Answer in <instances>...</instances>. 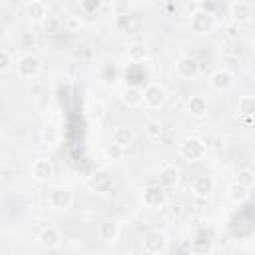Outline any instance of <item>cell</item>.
<instances>
[{
	"label": "cell",
	"instance_id": "obj_1",
	"mask_svg": "<svg viewBox=\"0 0 255 255\" xmlns=\"http://www.w3.org/2000/svg\"><path fill=\"white\" fill-rule=\"evenodd\" d=\"M177 151H179V155H181L185 161L193 163V161H199V159L205 157L207 145H205V141H203L201 137H185V139L179 141Z\"/></svg>",
	"mask_w": 255,
	"mask_h": 255
},
{
	"label": "cell",
	"instance_id": "obj_2",
	"mask_svg": "<svg viewBox=\"0 0 255 255\" xmlns=\"http://www.w3.org/2000/svg\"><path fill=\"white\" fill-rule=\"evenodd\" d=\"M167 235L161 229H151L143 235L141 249L145 255H163L167 251Z\"/></svg>",
	"mask_w": 255,
	"mask_h": 255
},
{
	"label": "cell",
	"instance_id": "obj_3",
	"mask_svg": "<svg viewBox=\"0 0 255 255\" xmlns=\"http://www.w3.org/2000/svg\"><path fill=\"white\" fill-rule=\"evenodd\" d=\"M86 185H88L90 191L104 195V193H108L114 187V177H112V173L108 169H96V171H92L88 175Z\"/></svg>",
	"mask_w": 255,
	"mask_h": 255
},
{
	"label": "cell",
	"instance_id": "obj_4",
	"mask_svg": "<svg viewBox=\"0 0 255 255\" xmlns=\"http://www.w3.org/2000/svg\"><path fill=\"white\" fill-rule=\"evenodd\" d=\"M189 28L195 36H209L215 28V18L213 14H207L203 10H195L189 18Z\"/></svg>",
	"mask_w": 255,
	"mask_h": 255
},
{
	"label": "cell",
	"instance_id": "obj_5",
	"mask_svg": "<svg viewBox=\"0 0 255 255\" xmlns=\"http://www.w3.org/2000/svg\"><path fill=\"white\" fill-rule=\"evenodd\" d=\"M167 100V90L163 84H157V82H151L143 88V104L149 108V110H157L165 104Z\"/></svg>",
	"mask_w": 255,
	"mask_h": 255
},
{
	"label": "cell",
	"instance_id": "obj_6",
	"mask_svg": "<svg viewBox=\"0 0 255 255\" xmlns=\"http://www.w3.org/2000/svg\"><path fill=\"white\" fill-rule=\"evenodd\" d=\"M72 203H74V193H72L70 187L60 185V187H54L48 193V205L56 211H66V209L72 207Z\"/></svg>",
	"mask_w": 255,
	"mask_h": 255
},
{
	"label": "cell",
	"instance_id": "obj_7",
	"mask_svg": "<svg viewBox=\"0 0 255 255\" xmlns=\"http://www.w3.org/2000/svg\"><path fill=\"white\" fill-rule=\"evenodd\" d=\"M40 70H42V62H40V58L36 54H24L16 62V74L20 78H26V80L28 78H36L40 74Z\"/></svg>",
	"mask_w": 255,
	"mask_h": 255
},
{
	"label": "cell",
	"instance_id": "obj_8",
	"mask_svg": "<svg viewBox=\"0 0 255 255\" xmlns=\"http://www.w3.org/2000/svg\"><path fill=\"white\" fill-rule=\"evenodd\" d=\"M201 72L199 68V62L193 58V56H179L177 62H175V74L183 80H193L197 78Z\"/></svg>",
	"mask_w": 255,
	"mask_h": 255
},
{
	"label": "cell",
	"instance_id": "obj_9",
	"mask_svg": "<svg viewBox=\"0 0 255 255\" xmlns=\"http://www.w3.org/2000/svg\"><path fill=\"white\" fill-rule=\"evenodd\" d=\"M30 175H32V179L38 181V183L50 181V179L54 177V165H52V161L46 159V157L34 159V163H32V167H30Z\"/></svg>",
	"mask_w": 255,
	"mask_h": 255
},
{
	"label": "cell",
	"instance_id": "obj_10",
	"mask_svg": "<svg viewBox=\"0 0 255 255\" xmlns=\"http://www.w3.org/2000/svg\"><path fill=\"white\" fill-rule=\"evenodd\" d=\"M213 189H215V181L207 173H199L191 179V193L197 197H209L213 193Z\"/></svg>",
	"mask_w": 255,
	"mask_h": 255
},
{
	"label": "cell",
	"instance_id": "obj_11",
	"mask_svg": "<svg viewBox=\"0 0 255 255\" xmlns=\"http://www.w3.org/2000/svg\"><path fill=\"white\" fill-rule=\"evenodd\" d=\"M229 16H231V22L239 26V24H247V22L253 18V10H251V6H249L247 2L235 0V2H231V6H229Z\"/></svg>",
	"mask_w": 255,
	"mask_h": 255
},
{
	"label": "cell",
	"instance_id": "obj_12",
	"mask_svg": "<svg viewBox=\"0 0 255 255\" xmlns=\"http://www.w3.org/2000/svg\"><path fill=\"white\" fill-rule=\"evenodd\" d=\"M141 203L145 207H161L165 203V191L161 185H147L141 191Z\"/></svg>",
	"mask_w": 255,
	"mask_h": 255
},
{
	"label": "cell",
	"instance_id": "obj_13",
	"mask_svg": "<svg viewBox=\"0 0 255 255\" xmlns=\"http://www.w3.org/2000/svg\"><path fill=\"white\" fill-rule=\"evenodd\" d=\"M38 243L40 247L52 251V249H58L62 245V233L56 229V227H44L40 233H38Z\"/></svg>",
	"mask_w": 255,
	"mask_h": 255
},
{
	"label": "cell",
	"instance_id": "obj_14",
	"mask_svg": "<svg viewBox=\"0 0 255 255\" xmlns=\"http://www.w3.org/2000/svg\"><path fill=\"white\" fill-rule=\"evenodd\" d=\"M120 100L128 108H137V106L143 104V90L137 88V86H126L120 92Z\"/></svg>",
	"mask_w": 255,
	"mask_h": 255
},
{
	"label": "cell",
	"instance_id": "obj_15",
	"mask_svg": "<svg viewBox=\"0 0 255 255\" xmlns=\"http://www.w3.org/2000/svg\"><path fill=\"white\" fill-rule=\"evenodd\" d=\"M120 235V223L114 221V219H104L100 225H98V237L104 241V243H114Z\"/></svg>",
	"mask_w": 255,
	"mask_h": 255
},
{
	"label": "cell",
	"instance_id": "obj_16",
	"mask_svg": "<svg viewBox=\"0 0 255 255\" xmlns=\"http://www.w3.org/2000/svg\"><path fill=\"white\" fill-rule=\"evenodd\" d=\"M233 84V76L227 72V70H215L211 76H209V86L215 90V92H225L229 90Z\"/></svg>",
	"mask_w": 255,
	"mask_h": 255
},
{
	"label": "cell",
	"instance_id": "obj_17",
	"mask_svg": "<svg viewBox=\"0 0 255 255\" xmlns=\"http://www.w3.org/2000/svg\"><path fill=\"white\" fill-rule=\"evenodd\" d=\"M187 112H189L191 118L201 120V118L207 116V112H209V104H207V100H205L203 96H191V98L187 100Z\"/></svg>",
	"mask_w": 255,
	"mask_h": 255
},
{
	"label": "cell",
	"instance_id": "obj_18",
	"mask_svg": "<svg viewBox=\"0 0 255 255\" xmlns=\"http://www.w3.org/2000/svg\"><path fill=\"white\" fill-rule=\"evenodd\" d=\"M112 139H114L118 145H122V147L126 149V147H129V145L135 141V131H133L131 128H128V126H118V128H114V131H112Z\"/></svg>",
	"mask_w": 255,
	"mask_h": 255
},
{
	"label": "cell",
	"instance_id": "obj_19",
	"mask_svg": "<svg viewBox=\"0 0 255 255\" xmlns=\"http://www.w3.org/2000/svg\"><path fill=\"white\" fill-rule=\"evenodd\" d=\"M106 112H108V106L104 100H88L86 104V116L92 120V122H102L106 118Z\"/></svg>",
	"mask_w": 255,
	"mask_h": 255
},
{
	"label": "cell",
	"instance_id": "obj_20",
	"mask_svg": "<svg viewBox=\"0 0 255 255\" xmlns=\"http://www.w3.org/2000/svg\"><path fill=\"white\" fill-rule=\"evenodd\" d=\"M159 185L161 187H173V185H177V181H179V169L175 167V165H171V163H167V165H163L161 169H159Z\"/></svg>",
	"mask_w": 255,
	"mask_h": 255
},
{
	"label": "cell",
	"instance_id": "obj_21",
	"mask_svg": "<svg viewBox=\"0 0 255 255\" xmlns=\"http://www.w3.org/2000/svg\"><path fill=\"white\" fill-rule=\"evenodd\" d=\"M26 16L32 20V22H42L46 16H48V6L46 2L42 0H32L26 4Z\"/></svg>",
	"mask_w": 255,
	"mask_h": 255
},
{
	"label": "cell",
	"instance_id": "obj_22",
	"mask_svg": "<svg viewBox=\"0 0 255 255\" xmlns=\"http://www.w3.org/2000/svg\"><path fill=\"white\" fill-rule=\"evenodd\" d=\"M149 58V50L143 42H131L128 46V60L133 62V64H141Z\"/></svg>",
	"mask_w": 255,
	"mask_h": 255
},
{
	"label": "cell",
	"instance_id": "obj_23",
	"mask_svg": "<svg viewBox=\"0 0 255 255\" xmlns=\"http://www.w3.org/2000/svg\"><path fill=\"white\" fill-rule=\"evenodd\" d=\"M227 197L233 201V203H245L247 197H249V187L237 183V181H231L227 185Z\"/></svg>",
	"mask_w": 255,
	"mask_h": 255
},
{
	"label": "cell",
	"instance_id": "obj_24",
	"mask_svg": "<svg viewBox=\"0 0 255 255\" xmlns=\"http://www.w3.org/2000/svg\"><path fill=\"white\" fill-rule=\"evenodd\" d=\"M189 251H191L193 255H211L213 243H211L209 237L201 235V237H195V239L189 243Z\"/></svg>",
	"mask_w": 255,
	"mask_h": 255
},
{
	"label": "cell",
	"instance_id": "obj_25",
	"mask_svg": "<svg viewBox=\"0 0 255 255\" xmlns=\"http://www.w3.org/2000/svg\"><path fill=\"white\" fill-rule=\"evenodd\" d=\"M237 112L243 118H255V96H241L237 102Z\"/></svg>",
	"mask_w": 255,
	"mask_h": 255
},
{
	"label": "cell",
	"instance_id": "obj_26",
	"mask_svg": "<svg viewBox=\"0 0 255 255\" xmlns=\"http://www.w3.org/2000/svg\"><path fill=\"white\" fill-rule=\"evenodd\" d=\"M40 28H42V32L46 34V36H54V34H58L60 30H62V20L58 18V16H46L42 22H40Z\"/></svg>",
	"mask_w": 255,
	"mask_h": 255
},
{
	"label": "cell",
	"instance_id": "obj_27",
	"mask_svg": "<svg viewBox=\"0 0 255 255\" xmlns=\"http://www.w3.org/2000/svg\"><path fill=\"white\" fill-rule=\"evenodd\" d=\"M40 137L46 145H56L60 141V129L54 126V124H46L40 131Z\"/></svg>",
	"mask_w": 255,
	"mask_h": 255
},
{
	"label": "cell",
	"instance_id": "obj_28",
	"mask_svg": "<svg viewBox=\"0 0 255 255\" xmlns=\"http://www.w3.org/2000/svg\"><path fill=\"white\" fill-rule=\"evenodd\" d=\"M104 155H106L108 161H120V159L126 155V149H124L122 145H118L116 141H112V143H108V145L104 147Z\"/></svg>",
	"mask_w": 255,
	"mask_h": 255
},
{
	"label": "cell",
	"instance_id": "obj_29",
	"mask_svg": "<svg viewBox=\"0 0 255 255\" xmlns=\"http://www.w3.org/2000/svg\"><path fill=\"white\" fill-rule=\"evenodd\" d=\"M235 181L241 183V185H245V187H251V185H255V171L249 169V167H243V169H239Z\"/></svg>",
	"mask_w": 255,
	"mask_h": 255
},
{
	"label": "cell",
	"instance_id": "obj_30",
	"mask_svg": "<svg viewBox=\"0 0 255 255\" xmlns=\"http://www.w3.org/2000/svg\"><path fill=\"white\" fill-rule=\"evenodd\" d=\"M145 133H147L149 137H153V139L161 137V133H163V126H161V122H159V120H149V122L145 124Z\"/></svg>",
	"mask_w": 255,
	"mask_h": 255
},
{
	"label": "cell",
	"instance_id": "obj_31",
	"mask_svg": "<svg viewBox=\"0 0 255 255\" xmlns=\"http://www.w3.org/2000/svg\"><path fill=\"white\" fill-rule=\"evenodd\" d=\"M78 6H80V10L86 12V14H96V12L104 6V2H102V0H82Z\"/></svg>",
	"mask_w": 255,
	"mask_h": 255
},
{
	"label": "cell",
	"instance_id": "obj_32",
	"mask_svg": "<svg viewBox=\"0 0 255 255\" xmlns=\"http://www.w3.org/2000/svg\"><path fill=\"white\" fill-rule=\"evenodd\" d=\"M38 44V38H36V32H22L20 34V48L28 50V48H34Z\"/></svg>",
	"mask_w": 255,
	"mask_h": 255
},
{
	"label": "cell",
	"instance_id": "obj_33",
	"mask_svg": "<svg viewBox=\"0 0 255 255\" xmlns=\"http://www.w3.org/2000/svg\"><path fill=\"white\" fill-rule=\"evenodd\" d=\"M12 64H14V58H12V54H10V50H0V72L4 74V72H8L10 68H12Z\"/></svg>",
	"mask_w": 255,
	"mask_h": 255
},
{
	"label": "cell",
	"instance_id": "obj_34",
	"mask_svg": "<svg viewBox=\"0 0 255 255\" xmlns=\"http://www.w3.org/2000/svg\"><path fill=\"white\" fill-rule=\"evenodd\" d=\"M225 36H227L229 40H237V38H239V26H237V24H229V26L225 28Z\"/></svg>",
	"mask_w": 255,
	"mask_h": 255
},
{
	"label": "cell",
	"instance_id": "obj_35",
	"mask_svg": "<svg viewBox=\"0 0 255 255\" xmlns=\"http://www.w3.org/2000/svg\"><path fill=\"white\" fill-rule=\"evenodd\" d=\"M195 6H197V10H203L207 14H213V10H215V2H197Z\"/></svg>",
	"mask_w": 255,
	"mask_h": 255
},
{
	"label": "cell",
	"instance_id": "obj_36",
	"mask_svg": "<svg viewBox=\"0 0 255 255\" xmlns=\"http://www.w3.org/2000/svg\"><path fill=\"white\" fill-rule=\"evenodd\" d=\"M68 28H70V30H76V28H80V18H76V16H70V18H68Z\"/></svg>",
	"mask_w": 255,
	"mask_h": 255
},
{
	"label": "cell",
	"instance_id": "obj_37",
	"mask_svg": "<svg viewBox=\"0 0 255 255\" xmlns=\"http://www.w3.org/2000/svg\"><path fill=\"white\" fill-rule=\"evenodd\" d=\"M163 255H185V251H183L181 247H173V249L167 247V251H165Z\"/></svg>",
	"mask_w": 255,
	"mask_h": 255
}]
</instances>
